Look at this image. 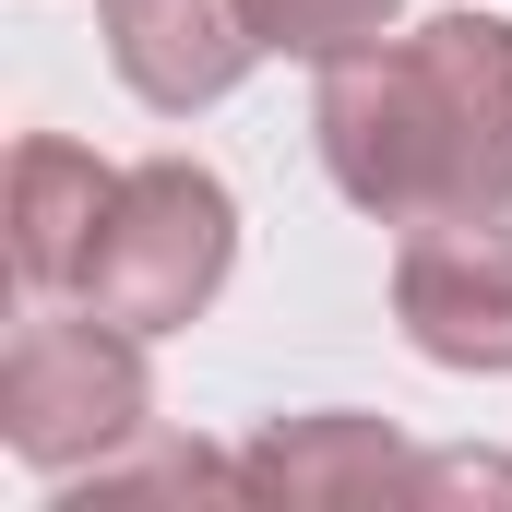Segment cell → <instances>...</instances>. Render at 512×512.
I'll use <instances>...</instances> for the list:
<instances>
[{
    "instance_id": "cell-1",
    "label": "cell",
    "mask_w": 512,
    "mask_h": 512,
    "mask_svg": "<svg viewBox=\"0 0 512 512\" xmlns=\"http://www.w3.org/2000/svg\"><path fill=\"white\" fill-rule=\"evenodd\" d=\"M322 167L358 215L441 227L512 203V24L441 12L417 36H370L322 60Z\"/></svg>"
},
{
    "instance_id": "cell-2",
    "label": "cell",
    "mask_w": 512,
    "mask_h": 512,
    "mask_svg": "<svg viewBox=\"0 0 512 512\" xmlns=\"http://www.w3.org/2000/svg\"><path fill=\"white\" fill-rule=\"evenodd\" d=\"M227 251H239L227 191H215L191 155H143V167H120L108 239L84 262V298H96L108 322H131V334H167V322H191V310L227 286Z\"/></svg>"
},
{
    "instance_id": "cell-3",
    "label": "cell",
    "mask_w": 512,
    "mask_h": 512,
    "mask_svg": "<svg viewBox=\"0 0 512 512\" xmlns=\"http://www.w3.org/2000/svg\"><path fill=\"white\" fill-rule=\"evenodd\" d=\"M0 429L48 477H72L84 453H120L143 429V346H131V322H108L96 298L84 310H36L12 334V358H0Z\"/></svg>"
},
{
    "instance_id": "cell-4",
    "label": "cell",
    "mask_w": 512,
    "mask_h": 512,
    "mask_svg": "<svg viewBox=\"0 0 512 512\" xmlns=\"http://www.w3.org/2000/svg\"><path fill=\"white\" fill-rule=\"evenodd\" d=\"M393 310H405L417 358H441V370H512V227L501 215L405 227Z\"/></svg>"
},
{
    "instance_id": "cell-5",
    "label": "cell",
    "mask_w": 512,
    "mask_h": 512,
    "mask_svg": "<svg viewBox=\"0 0 512 512\" xmlns=\"http://www.w3.org/2000/svg\"><path fill=\"white\" fill-rule=\"evenodd\" d=\"M108 60L143 108H215L262 60L251 0H108Z\"/></svg>"
},
{
    "instance_id": "cell-6",
    "label": "cell",
    "mask_w": 512,
    "mask_h": 512,
    "mask_svg": "<svg viewBox=\"0 0 512 512\" xmlns=\"http://www.w3.org/2000/svg\"><path fill=\"white\" fill-rule=\"evenodd\" d=\"M108 203H120V167L84 155V143H60V131H36L12 155V274L36 298H84V262L108 239Z\"/></svg>"
},
{
    "instance_id": "cell-7",
    "label": "cell",
    "mask_w": 512,
    "mask_h": 512,
    "mask_svg": "<svg viewBox=\"0 0 512 512\" xmlns=\"http://www.w3.org/2000/svg\"><path fill=\"white\" fill-rule=\"evenodd\" d=\"M262 501H382V489H417L429 465H405L382 417H274L251 453H239Z\"/></svg>"
},
{
    "instance_id": "cell-8",
    "label": "cell",
    "mask_w": 512,
    "mask_h": 512,
    "mask_svg": "<svg viewBox=\"0 0 512 512\" xmlns=\"http://www.w3.org/2000/svg\"><path fill=\"white\" fill-rule=\"evenodd\" d=\"M393 0H251L262 48H310V60H346V48H370L382 36Z\"/></svg>"
},
{
    "instance_id": "cell-9",
    "label": "cell",
    "mask_w": 512,
    "mask_h": 512,
    "mask_svg": "<svg viewBox=\"0 0 512 512\" xmlns=\"http://www.w3.org/2000/svg\"><path fill=\"white\" fill-rule=\"evenodd\" d=\"M191 489H251L227 453H203V441H167V453H143V465H96V489H84V512L96 501H191Z\"/></svg>"
}]
</instances>
